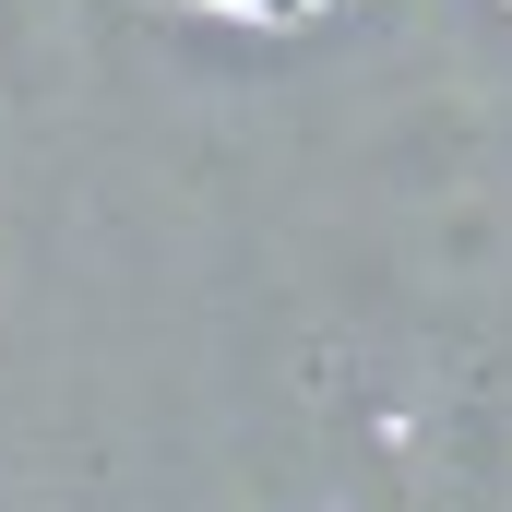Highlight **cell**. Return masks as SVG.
<instances>
[{
  "instance_id": "cell-1",
  "label": "cell",
  "mask_w": 512,
  "mask_h": 512,
  "mask_svg": "<svg viewBox=\"0 0 512 512\" xmlns=\"http://www.w3.org/2000/svg\"><path fill=\"white\" fill-rule=\"evenodd\" d=\"M191 12H227V24H298V12H322V0H191Z\"/></svg>"
}]
</instances>
